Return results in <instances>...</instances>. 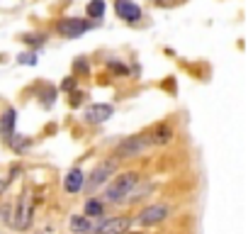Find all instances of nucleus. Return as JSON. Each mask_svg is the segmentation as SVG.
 Here are the masks:
<instances>
[{
  "label": "nucleus",
  "instance_id": "nucleus-1",
  "mask_svg": "<svg viewBox=\"0 0 248 234\" xmlns=\"http://www.w3.org/2000/svg\"><path fill=\"white\" fill-rule=\"evenodd\" d=\"M139 183V173H122L112 181V185L107 188V200L109 202H119L127 195H132V188Z\"/></svg>",
  "mask_w": 248,
  "mask_h": 234
},
{
  "label": "nucleus",
  "instance_id": "nucleus-2",
  "mask_svg": "<svg viewBox=\"0 0 248 234\" xmlns=\"http://www.w3.org/2000/svg\"><path fill=\"white\" fill-rule=\"evenodd\" d=\"M32 212H34V207H32V195H30V190H22L20 202H17V210H15L13 224H15L17 229H27L30 222H32Z\"/></svg>",
  "mask_w": 248,
  "mask_h": 234
},
{
  "label": "nucleus",
  "instance_id": "nucleus-3",
  "mask_svg": "<svg viewBox=\"0 0 248 234\" xmlns=\"http://www.w3.org/2000/svg\"><path fill=\"white\" fill-rule=\"evenodd\" d=\"M151 144V139L149 137H144V134H137V137H129V139H124L119 147H117V156H137L139 151H144L146 147Z\"/></svg>",
  "mask_w": 248,
  "mask_h": 234
},
{
  "label": "nucleus",
  "instance_id": "nucleus-4",
  "mask_svg": "<svg viewBox=\"0 0 248 234\" xmlns=\"http://www.w3.org/2000/svg\"><path fill=\"white\" fill-rule=\"evenodd\" d=\"M112 171H114V161H105V164H100L93 173H90V178H88V183H85V188H88V193H95L109 176H112Z\"/></svg>",
  "mask_w": 248,
  "mask_h": 234
},
{
  "label": "nucleus",
  "instance_id": "nucleus-5",
  "mask_svg": "<svg viewBox=\"0 0 248 234\" xmlns=\"http://www.w3.org/2000/svg\"><path fill=\"white\" fill-rule=\"evenodd\" d=\"M88 27H90V22L78 20V17H68V20H61V22H59V32H61L63 37H68V39L80 37L83 32H88Z\"/></svg>",
  "mask_w": 248,
  "mask_h": 234
},
{
  "label": "nucleus",
  "instance_id": "nucleus-6",
  "mask_svg": "<svg viewBox=\"0 0 248 234\" xmlns=\"http://www.w3.org/2000/svg\"><path fill=\"white\" fill-rule=\"evenodd\" d=\"M117 15L122 20H127V22H137L141 20V8L137 3H132V0H117V5H114Z\"/></svg>",
  "mask_w": 248,
  "mask_h": 234
},
{
  "label": "nucleus",
  "instance_id": "nucleus-7",
  "mask_svg": "<svg viewBox=\"0 0 248 234\" xmlns=\"http://www.w3.org/2000/svg\"><path fill=\"white\" fill-rule=\"evenodd\" d=\"M129 227H132V219H129V217H112V219L102 222V224L97 227V232H100V234H124Z\"/></svg>",
  "mask_w": 248,
  "mask_h": 234
},
{
  "label": "nucleus",
  "instance_id": "nucleus-8",
  "mask_svg": "<svg viewBox=\"0 0 248 234\" xmlns=\"http://www.w3.org/2000/svg\"><path fill=\"white\" fill-rule=\"evenodd\" d=\"M109 117H112V105H107V102H97V105H90L85 110V120L93 122V125L105 122V120H109Z\"/></svg>",
  "mask_w": 248,
  "mask_h": 234
},
{
  "label": "nucleus",
  "instance_id": "nucleus-9",
  "mask_svg": "<svg viewBox=\"0 0 248 234\" xmlns=\"http://www.w3.org/2000/svg\"><path fill=\"white\" fill-rule=\"evenodd\" d=\"M168 217V207L166 205H151V207H146L141 215H139V222L141 224H158V222H163Z\"/></svg>",
  "mask_w": 248,
  "mask_h": 234
},
{
  "label": "nucleus",
  "instance_id": "nucleus-10",
  "mask_svg": "<svg viewBox=\"0 0 248 234\" xmlns=\"http://www.w3.org/2000/svg\"><path fill=\"white\" fill-rule=\"evenodd\" d=\"M83 171L80 168H73V171H68V176H66V181H63V188H66V193H78L80 188H83Z\"/></svg>",
  "mask_w": 248,
  "mask_h": 234
},
{
  "label": "nucleus",
  "instance_id": "nucleus-11",
  "mask_svg": "<svg viewBox=\"0 0 248 234\" xmlns=\"http://www.w3.org/2000/svg\"><path fill=\"white\" fill-rule=\"evenodd\" d=\"M15 120H17V112H15V110H8V112L3 115V122H0V134H3V137H13Z\"/></svg>",
  "mask_w": 248,
  "mask_h": 234
},
{
  "label": "nucleus",
  "instance_id": "nucleus-12",
  "mask_svg": "<svg viewBox=\"0 0 248 234\" xmlns=\"http://www.w3.org/2000/svg\"><path fill=\"white\" fill-rule=\"evenodd\" d=\"M170 137H173V130H170L168 125H158V127L154 130V139H151V142H156V144H168Z\"/></svg>",
  "mask_w": 248,
  "mask_h": 234
},
{
  "label": "nucleus",
  "instance_id": "nucleus-13",
  "mask_svg": "<svg viewBox=\"0 0 248 234\" xmlns=\"http://www.w3.org/2000/svg\"><path fill=\"white\" fill-rule=\"evenodd\" d=\"M88 15L90 17H102L105 15V0H93V3H88Z\"/></svg>",
  "mask_w": 248,
  "mask_h": 234
},
{
  "label": "nucleus",
  "instance_id": "nucleus-14",
  "mask_svg": "<svg viewBox=\"0 0 248 234\" xmlns=\"http://www.w3.org/2000/svg\"><path fill=\"white\" fill-rule=\"evenodd\" d=\"M71 229L73 232H88V229H93V224L88 222V217H73L71 219Z\"/></svg>",
  "mask_w": 248,
  "mask_h": 234
},
{
  "label": "nucleus",
  "instance_id": "nucleus-15",
  "mask_svg": "<svg viewBox=\"0 0 248 234\" xmlns=\"http://www.w3.org/2000/svg\"><path fill=\"white\" fill-rule=\"evenodd\" d=\"M97 215H102V202L88 200L85 202V217H97Z\"/></svg>",
  "mask_w": 248,
  "mask_h": 234
},
{
  "label": "nucleus",
  "instance_id": "nucleus-16",
  "mask_svg": "<svg viewBox=\"0 0 248 234\" xmlns=\"http://www.w3.org/2000/svg\"><path fill=\"white\" fill-rule=\"evenodd\" d=\"M20 64H25V66H34V64H37V54H22V56H20Z\"/></svg>",
  "mask_w": 248,
  "mask_h": 234
},
{
  "label": "nucleus",
  "instance_id": "nucleus-17",
  "mask_svg": "<svg viewBox=\"0 0 248 234\" xmlns=\"http://www.w3.org/2000/svg\"><path fill=\"white\" fill-rule=\"evenodd\" d=\"M5 185H8L5 181H0V193H3V190H5Z\"/></svg>",
  "mask_w": 248,
  "mask_h": 234
}]
</instances>
